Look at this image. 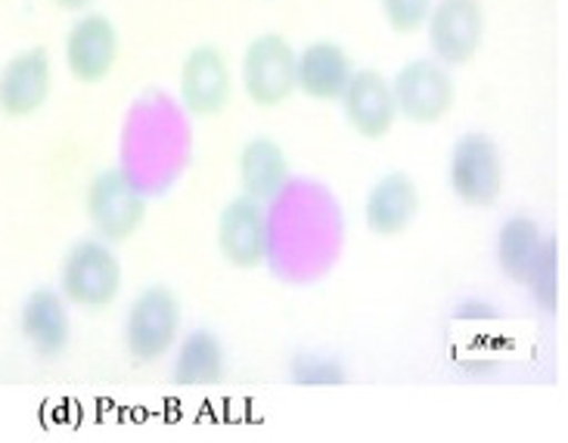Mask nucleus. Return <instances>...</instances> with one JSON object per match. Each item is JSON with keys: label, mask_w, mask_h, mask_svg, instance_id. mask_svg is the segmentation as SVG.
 Listing matches in <instances>:
<instances>
[{"label": "nucleus", "mask_w": 568, "mask_h": 443, "mask_svg": "<svg viewBox=\"0 0 568 443\" xmlns=\"http://www.w3.org/2000/svg\"><path fill=\"white\" fill-rule=\"evenodd\" d=\"M146 199L128 177V171L106 168L88 184L84 215L103 243L119 245L134 239L146 224Z\"/></svg>", "instance_id": "obj_4"}, {"label": "nucleus", "mask_w": 568, "mask_h": 443, "mask_svg": "<svg viewBox=\"0 0 568 443\" xmlns=\"http://www.w3.org/2000/svg\"><path fill=\"white\" fill-rule=\"evenodd\" d=\"M544 233H540L538 220L528 215H513L504 220V227L497 233V264L507 279L523 286L531 260L538 258Z\"/></svg>", "instance_id": "obj_18"}, {"label": "nucleus", "mask_w": 568, "mask_h": 443, "mask_svg": "<svg viewBox=\"0 0 568 443\" xmlns=\"http://www.w3.org/2000/svg\"><path fill=\"white\" fill-rule=\"evenodd\" d=\"M352 75V56L336 41L321 38L295 53V91H302L314 103H338Z\"/></svg>", "instance_id": "obj_14"}, {"label": "nucleus", "mask_w": 568, "mask_h": 443, "mask_svg": "<svg viewBox=\"0 0 568 443\" xmlns=\"http://www.w3.org/2000/svg\"><path fill=\"white\" fill-rule=\"evenodd\" d=\"M19 329L38 357H47V360L60 357L69 348V336H72L65 298L53 289L31 291L19 313Z\"/></svg>", "instance_id": "obj_15"}, {"label": "nucleus", "mask_w": 568, "mask_h": 443, "mask_svg": "<svg viewBox=\"0 0 568 443\" xmlns=\"http://www.w3.org/2000/svg\"><path fill=\"white\" fill-rule=\"evenodd\" d=\"M122 260L103 239H81L60 264V295L65 305L103 310L122 291Z\"/></svg>", "instance_id": "obj_1"}, {"label": "nucleus", "mask_w": 568, "mask_h": 443, "mask_svg": "<svg viewBox=\"0 0 568 443\" xmlns=\"http://www.w3.org/2000/svg\"><path fill=\"white\" fill-rule=\"evenodd\" d=\"M450 193L466 208H494L504 196V153L485 131L463 134L447 162Z\"/></svg>", "instance_id": "obj_2"}, {"label": "nucleus", "mask_w": 568, "mask_h": 443, "mask_svg": "<svg viewBox=\"0 0 568 443\" xmlns=\"http://www.w3.org/2000/svg\"><path fill=\"white\" fill-rule=\"evenodd\" d=\"M181 103L193 119H215L233 100V69L217 44L193 47L178 75Z\"/></svg>", "instance_id": "obj_8"}, {"label": "nucleus", "mask_w": 568, "mask_h": 443, "mask_svg": "<svg viewBox=\"0 0 568 443\" xmlns=\"http://www.w3.org/2000/svg\"><path fill=\"white\" fill-rule=\"evenodd\" d=\"M292 382L295 384H342L345 382V369L336 360L329 357H321V353H295L290 363Z\"/></svg>", "instance_id": "obj_20"}, {"label": "nucleus", "mask_w": 568, "mask_h": 443, "mask_svg": "<svg viewBox=\"0 0 568 443\" xmlns=\"http://www.w3.org/2000/svg\"><path fill=\"white\" fill-rule=\"evenodd\" d=\"M243 91L258 109H277L295 93V47L280 31L252 38L240 62Z\"/></svg>", "instance_id": "obj_5"}, {"label": "nucleus", "mask_w": 568, "mask_h": 443, "mask_svg": "<svg viewBox=\"0 0 568 443\" xmlns=\"http://www.w3.org/2000/svg\"><path fill=\"white\" fill-rule=\"evenodd\" d=\"M184 310L178 291L169 286H146L128 307L124 344L138 363H155L178 344Z\"/></svg>", "instance_id": "obj_3"}, {"label": "nucleus", "mask_w": 568, "mask_h": 443, "mask_svg": "<svg viewBox=\"0 0 568 443\" xmlns=\"http://www.w3.org/2000/svg\"><path fill=\"white\" fill-rule=\"evenodd\" d=\"M523 286L531 291V298L540 310L554 313L559 307V245H556V239L544 236L538 258L531 260Z\"/></svg>", "instance_id": "obj_19"}, {"label": "nucleus", "mask_w": 568, "mask_h": 443, "mask_svg": "<svg viewBox=\"0 0 568 443\" xmlns=\"http://www.w3.org/2000/svg\"><path fill=\"white\" fill-rule=\"evenodd\" d=\"M379 3H383L385 25L400 38H410L423 31L435 0H379Z\"/></svg>", "instance_id": "obj_21"}, {"label": "nucleus", "mask_w": 568, "mask_h": 443, "mask_svg": "<svg viewBox=\"0 0 568 443\" xmlns=\"http://www.w3.org/2000/svg\"><path fill=\"white\" fill-rule=\"evenodd\" d=\"M345 122L361 140H385L398 122V106L392 81L379 69H354L348 87L342 93Z\"/></svg>", "instance_id": "obj_12"}, {"label": "nucleus", "mask_w": 568, "mask_h": 443, "mask_svg": "<svg viewBox=\"0 0 568 443\" xmlns=\"http://www.w3.org/2000/svg\"><path fill=\"white\" fill-rule=\"evenodd\" d=\"M88 3H93V0H57V7H62V10H84Z\"/></svg>", "instance_id": "obj_23"}, {"label": "nucleus", "mask_w": 568, "mask_h": 443, "mask_svg": "<svg viewBox=\"0 0 568 443\" xmlns=\"http://www.w3.org/2000/svg\"><path fill=\"white\" fill-rule=\"evenodd\" d=\"M53 93V62L44 47L19 50L0 69V115L26 122L47 106Z\"/></svg>", "instance_id": "obj_11"}, {"label": "nucleus", "mask_w": 568, "mask_h": 443, "mask_svg": "<svg viewBox=\"0 0 568 443\" xmlns=\"http://www.w3.org/2000/svg\"><path fill=\"white\" fill-rule=\"evenodd\" d=\"M432 60L442 65H469L485 44L488 16L481 0H435L426 19Z\"/></svg>", "instance_id": "obj_7"}, {"label": "nucleus", "mask_w": 568, "mask_h": 443, "mask_svg": "<svg viewBox=\"0 0 568 443\" xmlns=\"http://www.w3.org/2000/svg\"><path fill=\"white\" fill-rule=\"evenodd\" d=\"M224 372H227V357L215 332L196 329L181 341L174 357V382L184 388H205V384L224 382Z\"/></svg>", "instance_id": "obj_17"}, {"label": "nucleus", "mask_w": 568, "mask_h": 443, "mask_svg": "<svg viewBox=\"0 0 568 443\" xmlns=\"http://www.w3.org/2000/svg\"><path fill=\"white\" fill-rule=\"evenodd\" d=\"M392 93L400 119L429 127L445 122L457 103V84L438 60H410L392 78Z\"/></svg>", "instance_id": "obj_6"}, {"label": "nucleus", "mask_w": 568, "mask_h": 443, "mask_svg": "<svg viewBox=\"0 0 568 443\" xmlns=\"http://www.w3.org/2000/svg\"><path fill=\"white\" fill-rule=\"evenodd\" d=\"M454 320H460V322L500 320V310H497L491 301H478V298H469V301H463V305L454 307Z\"/></svg>", "instance_id": "obj_22"}, {"label": "nucleus", "mask_w": 568, "mask_h": 443, "mask_svg": "<svg viewBox=\"0 0 568 443\" xmlns=\"http://www.w3.org/2000/svg\"><path fill=\"white\" fill-rule=\"evenodd\" d=\"M236 177L243 196L255 202H271L290 184V158L274 137H252L236 155Z\"/></svg>", "instance_id": "obj_16"}, {"label": "nucleus", "mask_w": 568, "mask_h": 443, "mask_svg": "<svg viewBox=\"0 0 568 443\" xmlns=\"http://www.w3.org/2000/svg\"><path fill=\"white\" fill-rule=\"evenodd\" d=\"M423 208L419 186L407 171H388L369 186L364 199V224L379 239H395L414 227L416 215Z\"/></svg>", "instance_id": "obj_13"}, {"label": "nucleus", "mask_w": 568, "mask_h": 443, "mask_svg": "<svg viewBox=\"0 0 568 443\" xmlns=\"http://www.w3.org/2000/svg\"><path fill=\"white\" fill-rule=\"evenodd\" d=\"M122 56L119 29L106 13H84L72 22L62 41V60L78 84H100L112 75Z\"/></svg>", "instance_id": "obj_9"}, {"label": "nucleus", "mask_w": 568, "mask_h": 443, "mask_svg": "<svg viewBox=\"0 0 568 443\" xmlns=\"http://www.w3.org/2000/svg\"><path fill=\"white\" fill-rule=\"evenodd\" d=\"M215 243L221 258L231 264L233 270H258L267 260L271 248V227H267V212L262 202L236 196L224 205L217 217Z\"/></svg>", "instance_id": "obj_10"}]
</instances>
